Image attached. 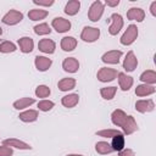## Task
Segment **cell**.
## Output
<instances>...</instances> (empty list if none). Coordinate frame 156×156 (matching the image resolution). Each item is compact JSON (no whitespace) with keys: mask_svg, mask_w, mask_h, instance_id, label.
I'll return each mask as SVG.
<instances>
[{"mask_svg":"<svg viewBox=\"0 0 156 156\" xmlns=\"http://www.w3.org/2000/svg\"><path fill=\"white\" fill-rule=\"evenodd\" d=\"M117 74H118V72H117L115 68L102 67V68L99 69L96 77H98V79H99L100 82L106 83V82H111V80H113V79L117 77Z\"/></svg>","mask_w":156,"mask_h":156,"instance_id":"6","label":"cell"},{"mask_svg":"<svg viewBox=\"0 0 156 156\" xmlns=\"http://www.w3.org/2000/svg\"><path fill=\"white\" fill-rule=\"evenodd\" d=\"M23 20V13L17 11V10H10L4 17H2V23L7 24V26H13L20 23Z\"/></svg>","mask_w":156,"mask_h":156,"instance_id":"5","label":"cell"},{"mask_svg":"<svg viewBox=\"0 0 156 156\" xmlns=\"http://www.w3.org/2000/svg\"><path fill=\"white\" fill-rule=\"evenodd\" d=\"M102 12H104V4L101 1H94L89 9V12H88V17L90 21L93 22H98L101 16H102Z\"/></svg>","mask_w":156,"mask_h":156,"instance_id":"3","label":"cell"},{"mask_svg":"<svg viewBox=\"0 0 156 156\" xmlns=\"http://www.w3.org/2000/svg\"><path fill=\"white\" fill-rule=\"evenodd\" d=\"M79 7H80V2L79 0H71L66 4V7H65V13L69 15V16H73L76 15L78 11H79Z\"/></svg>","mask_w":156,"mask_h":156,"instance_id":"24","label":"cell"},{"mask_svg":"<svg viewBox=\"0 0 156 156\" xmlns=\"http://www.w3.org/2000/svg\"><path fill=\"white\" fill-rule=\"evenodd\" d=\"M77 46V40L73 37H65L61 40V48L65 51H72Z\"/></svg>","mask_w":156,"mask_h":156,"instance_id":"21","label":"cell"},{"mask_svg":"<svg viewBox=\"0 0 156 156\" xmlns=\"http://www.w3.org/2000/svg\"><path fill=\"white\" fill-rule=\"evenodd\" d=\"M34 63H35V67H37L38 71L44 72V71H46V69L50 68L52 61H51V58H48L45 56H35Z\"/></svg>","mask_w":156,"mask_h":156,"instance_id":"15","label":"cell"},{"mask_svg":"<svg viewBox=\"0 0 156 156\" xmlns=\"http://www.w3.org/2000/svg\"><path fill=\"white\" fill-rule=\"evenodd\" d=\"M95 150L96 152L101 154V155H106V154H111L113 151V149L111 147V145L107 141H98L95 144Z\"/></svg>","mask_w":156,"mask_h":156,"instance_id":"28","label":"cell"},{"mask_svg":"<svg viewBox=\"0 0 156 156\" xmlns=\"http://www.w3.org/2000/svg\"><path fill=\"white\" fill-rule=\"evenodd\" d=\"M107 6H117L118 4H119V0H115V1H108V0H106V2H105Z\"/></svg>","mask_w":156,"mask_h":156,"instance_id":"39","label":"cell"},{"mask_svg":"<svg viewBox=\"0 0 156 156\" xmlns=\"http://www.w3.org/2000/svg\"><path fill=\"white\" fill-rule=\"evenodd\" d=\"M34 32L38 35H44V34H50L51 29H50V27H49L48 23H40V24H38V26L34 27Z\"/></svg>","mask_w":156,"mask_h":156,"instance_id":"31","label":"cell"},{"mask_svg":"<svg viewBox=\"0 0 156 156\" xmlns=\"http://www.w3.org/2000/svg\"><path fill=\"white\" fill-rule=\"evenodd\" d=\"M154 93H155V87L149 85V84H140L135 89V95H138V96H146V95H151Z\"/></svg>","mask_w":156,"mask_h":156,"instance_id":"20","label":"cell"},{"mask_svg":"<svg viewBox=\"0 0 156 156\" xmlns=\"http://www.w3.org/2000/svg\"><path fill=\"white\" fill-rule=\"evenodd\" d=\"M118 134H122V133L116 129H102V130L96 132V135L104 136V138H113L115 135H118Z\"/></svg>","mask_w":156,"mask_h":156,"instance_id":"32","label":"cell"},{"mask_svg":"<svg viewBox=\"0 0 156 156\" xmlns=\"http://www.w3.org/2000/svg\"><path fill=\"white\" fill-rule=\"evenodd\" d=\"M116 90H117L116 87H106V88H101L100 89V94L105 100H111L115 96Z\"/></svg>","mask_w":156,"mask_h":156,"instance_id":"30","label":"cell"},{"mask_svg":"<svg viewBox=\"0 0 156 156\" xmlns=\"http://www.w3.org/2000/svg\"><path fill=\"white\" fill-rule=\"evenodd\" d=\"M117 76H118V84H119L121 89L123 91L129 90L132 88V85H133V78L127 76V74H124V73H122V72H119Z\"/></svg>","mask_w":156,"mask_h":156,"instance_id":"17","label":"cell"},{"mask_svg":"<svg viewBox=\"0 0 156 156\" xmlns=\"http://www.w3.org/2000/svg\"><path fill=\"white\" fill-rule=\"evenodd\" d=\"M55 43L51 39H41L38 43V48L40 51L45 52V54H54L55 51Z\"/></svg>","mask_w":156,"mask_h":156,"instance_id":"16","label":"cell"},{"mask_svg":"<svg viewBox=\"0 0 156 156\" xmlns=\"http://www.w3.org/2000/svg\"><path fill=\"white\" fill-rule=\"evenodd\" d=\"M51 24L57 33H65L71 29V22L63 17H55Z\"/></svg>","mask_w":156,"mask_h":156,"instance_id":"7","label":"cell"},{"mask_svg":"<svg viewBox=\"0 0 156 156\" xmlns=\"http://www.w3.org/2000/svg\"><path fill=\"white\" fill-rule=\"evenodd\" d=\"M1 34H2V28L0 27V35H1Z\"/></svg>","mask_w":156,"mask_h":156,"instance_id":"42","label":"cell"},{"mask_svg":"<svg viewBox=\"0 0 156 156\" xmlns=\"http://www.w3.org/2000/svg\"><path fill=\"white\" fill-rule=\"evenodd\" d=\"M13 155V151L10 146H0V156H12Z\"/></svg>","mask_w":156,"mask_h":156,"instance_id":"36","label":"cell"},{"mask_svg":"<svg viewBox=\"0 0 156 156\" xmlns=\"http://www.w3.org/2000/svg\"><path fill=\"white\" fill-rule=\"evenodd\" d=\"M62 68L66 71V72H69V73H74L78 71L79 68V62L77 58L74 57H67L63 60L62 62Z\"/></svg>","mask_w":156,"mask_h":156,"instance_id":"14","label":"cell"},{"mask_svg":"<svg viewBox=\"0 0 156 156\" xmlns=\"http://www.w3.org/2000/svg\"><path fill=\"white\" fill-rule=\"evenodd\" d=\"M33 4L39 5V6H51L54 4V0H49V1H40V0H33Z\"/></svg>","mask_w":156,"mask_h":156,"instance_id":"37","label":"cell"},{"mask_svg":"<svg viewBox=\"0 0 156 156\" xmlns=\"http://www.w3.org/2000/svg\"><path fill=\"white\" fill-rule=\"evenodd\" d=\"M122 56V51L121 50H111V51H107L102 55L101 60L102 62L105 63H112V65H116L119 62V58Z\"/></svg>","mask_w":156,"mask_h":156,"instance_id":"10","label":"cell"},{"mask_svg":"<svg viewBox=\"0 0 156 156\" xmlns=\"http://www.w3.org/2000/svg\"><path fill=\"white\" fill-rule=\"evenodd\" d=\"M50 93H51L50 91V88L46 87V85H39L35 89V95L38 98H48L50 95Z\"/></svg>","mask_w":156,"mask_h":156,"instance_id":"34","label":"cell"},{"mask_svg":"<svg viewBox=\"0 0 156 156\" xmlns=\"http://www.w3.org/2000/svg\"><path fill=\"white\" fill-rule=\"evenodd\" d=\"M18 45H20V49L22 52L27 54V52H30L34 48V41L32 38L29 37H23V38H20L18 39Z\"/></svg>","mask_w":156,"mask_h":156,"instance_id":"18","label":"cell"},{"mask_svg":"<svg viewBox=\"0 0 156 156\" xmlns=\"http://www.w3.org/2000/svg\"><path fill=\"white\" fill-rule=\"evenodd\" d=\"M67 156H83V155H76V154H69V155H67Z\"/></svg>","mask_w":156,"mask_h":156,"instance_id":"41","label":"cell"},{"mask_svg":"<svg viewBox=\"0 0 156 156\" xmlns=\"http://www.w3.org/2000/svg\"><path fill=\"white\" fill-rule=\"evenodd\" d=\"M111 147L113 149V151H121V150H123L124 149V135L123 134L115 135L112 138Z\"/></svg>","mask_w":156,"mask_h":156,"instance_id":"26","label":"cell"},{"mask_svg":"<svg viewBox=\"0 0 156 156\" xmlns=\"http://www.w3.org/2000/svg\"><path fill=\"white\" fill-rule=\"evenodd\" d=\"M18 117L23 122H34L38 118V111H35V110H28V111H24V112L20 113Z\"/></svg>","mask_w":156,"mask_h":156,"instance_id":"27","label":"cell"},{"mask_svg":"<svg viewBox=\"0 0 156 156\" xmlns=\"http://www.w3.org/2000/svg\"><path fill=\"white\" fill-rule=\"evenodd\" d=\"M54 102L52 101H50V100H41V101H39L38 102V108L40 110V111H50L52 107H54Z\"/></svg>","mask_w":156,"mask_h":156,"instance_id":"35","label":"cell"},{"mask_svg":"<svg viewBox=\"0 0 156 156\" xmlns=\"http://www.w3.org/2000/svg\"><path fill=\"white\" fill-rule=\"evenodd\" d=\"M111 121L115 126L121 127L123 129V133L127 134V135L133 134L135 130H138V124H136L134 117L133 116H127L124 113V111H122L121 108H117L112 112Z\"/></svg>","mask_w":156,"mask_h":156,"instance_id":"1","label":"cell"},{"mask_svg":"<svg viewBox=\"0 0 156 156\" xmlns=\"http://www.w3.org/2000/svg\"><path fill=\"white\" fill-rule=\"evenodd\" d=\"M16 50V45L9 40L6 41H2L0 44V52H4V54H7V52H13Z\"/></svg>","mask_w":156,"mask_h":156,"instance_id":"33","label":"cell"},{"mask_svg":"<svg viewBox=\"0 0 156 156\" xmlns=\"http://www.w3.org/2000/svg\"><path fill=\"white\" fill-rule=\"evenodd\" d=\"M48 16V11L46 10H41V9H33L28 12V17L32 21H39V20H44Z\"/></svg>","mask_w":156,"mask_h":156,"instance_id":"25","label":"cell"},{"mask_svg":"<svg viewBox=\"0 0 156 156\" xmlns=\"http://www.w3.org/2000/svg\"><path fill=\"white\" fill-rule=\"evenodd\" d=\"M150 11H151V15H152V16H156V1H154V2L151 4Z\"/></svg>","mask_w":156,"mask_h":156,"instance_id":"40","label":"cell"},{"mask_svg":"<svg viewBox=\"0 0 156 156\" xmlns=\"http://www.w3.org/2000/svg\"><path fill=\"white\" fill-rule=\"evenodd\" d=\"M34 102H35V100L33 98H22V99H20V100L13 102V107L16 110H22V108H26V107L30 106Z\"/></svg>","mask_w":156,"mask_h":156,"instance_id":"29","label":"cell"},{"mask_svg":"<svg viewBox=\"0 0 156 156\" xmlns=\"http://www.w3.org/2000/svg\"><path fill=\"white\" fill-rule=\"evenodd\" d=\"M111 21H112V24L108 28V33L111 35H116L123 27V18L121 15L118 13H112L111 16Z\"/></svg>","mask_w":156,"mask_h":156,"instance_id":"8","label":"cell"},{"mask_svg":"<svg viewBox=\"0 0 156 156\" xmlns=\"http://www.w3.org/2000/svg\"><path fill=\"white\" fill-rule=\"evenodd\" d=\"M118 156H135V154L130 149H123V150L119 151V155Z\"/></svg>","mask_w":156,"mask_h":156,"instance_id":"38","label":"cell"},{"mask_svg":"<svg viewBox=\"0 0 156 156\" xmlns=\"http://www.w3.org/2000/svg\"><path fill=\"white\" fill-rule=\"evenodd\" d=\"M138 37V27L135 24H129L127 30L121 37V44L122 45H130L135 41Z\"/></svg>","mask_w":156,"mask_h":156,"instance_id":"2","label":"cell"},{"mask_svg":"<svg viewBox=\"0 0 156 156\" xmlns=\"http://www.w3.org/2000/svg\"><path fill=\"white\" fill-rule=\"evenodd\" d=\"M141 82H144L145 84H155L156 83V72L155 71H152V69H147V71H145V72H143L141 73V76H140V78H139Z\"/></svg>","mask_w":156,"mask_h":156,"instance_id":"22","label":"cell"},{"mask_svg":"<svg viewBox=\"0 0 156 156\" xmlns=\"http://www.w3.org/2000/svg\"><path fill=\"white\" fill-rule=\"evenodd\" d=\"M57 87L61 91H68L76 87V79L74 78H63L58 82Z\"/></svg>","mask_w":156,"mask_h":156,"instance_id":"23","label":"cell"},{"mask_svg":"<svg viewBox=\"0 0 156 156\" xmlns=\"http://www.w3.org/2000/svg\"><path fill=\"white\" fill-rule=\"evenodd\" d=\"M127 18L130 21H136V22H141L145 18V12L143 9L140 7H132L128 10L127 12Z\"/></svg>","mask_w":156,"mask_h":156,"instance_id":"13","label":"cell"},{"mask_svg":"<svg viewBox=\"0 0 156 156\" xmlns=\"http://www.w3.org/2000/svg\"><path fill=\"white\" fill-rule=\"evenodd\" d=\"M138 66V58L135 57L134 52L130 50L127 52V56L123 61V68L127 71V72H133Z\"/></svg>","mask_w":156,"mask_h":156,"instance_id":"9","label":"cell"},{"mask_svg":"<svg viewBox=\"0 0 156 156\" xmlns=\"http://www.w3.org/2000/svg\"><path fill=\"white\" fill-rule=\"evenodd\" d=\"M135 108L136 111L141 112V113H145V112H151L154 111L155 108V104L151 99H147V100H139L135 102Z\"/></svg>","mask_w":156,"mask_h":156,"instance_id":"11","label":"cell"},{"mask_svg":"<svg viewBox=\"0 0 156 156\" xmlns=\"http://www.w3.org/2000/svg\"><path fill=\"white\" fill-rule=\"evenodd\" d=\"M79 101V96L78 94H68L66 96L62 98L61 100V104L65 106V107H68V108H72L74 107Z\"/></svg>","mask_w":156,"mask_h":156,"instance_id":"19","label":"cell"},{"mask_svg":"<svg viewBox=\"0 0 156 156\" xmlns=\"http://www.w3.org/2000/svg\"><path fill=\"white\" fill-rule=\"evenodd\" d=\"M2 144L5 146H12V147H16V149H20V150H30L32 146L22 140H18V139H15V138H11V139H5L2 141Z\"/></svg>","mask_w":156,"mask_h":156,"instance_id":"12","label":"cell"},{"mask_svg":"<svg viewBox=\"0 0 156 156\" xmlns=\"http://www.w3.org/2000/svg\"><path fill=\"white\" fill-rule=\"evenodd\" d=\"M99 37H100V29L94 27H84L80 34V39L87 43H93L98 40Z\"/></svg>","mask_w":156,"mask_h":156,"instance_id":"4","label":"cell"}]
</instances>
